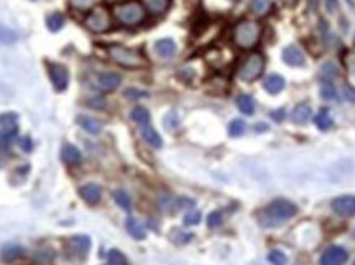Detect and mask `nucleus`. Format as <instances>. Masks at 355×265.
I'll return each instance as SVG.
<instances>
[{"label":"nucleus","mask_w":355,"mask_h":265,"mask_svg":"<svg viewBox=\"0 0 355 265\" xmlns=\"http://www.w3.org/2000/svg\"><path fill=\"white\" fill-rule=\"evenodd\" d=\"M112 17L122 27H138L146 20V9L138 0H125L112 7Z\"/></svg>","instance_id":"nucleus-1"},{"label":"nucleus","mask_w":355,"mask_h":265,"mask_svg":"<svg viewBox=\"0 0 355 265\" xmlns=\"http://www.w3.org/2000/svg\"><path fill=\"white\" fill-rule=\"evenodd\" d=\"M107 55L115 64L127 69H141L148 66V60L143 56V53L123 45H109Z\"/></svg>","instance_id":"nucleus-2"},{"label":"nucleus","mask_w":355,"mask_h":265,"mask_svg":"<svg viewBox=\"0 0 355 265\" xmlns=\"http://www.w3.org/2000/svg\"><path fill=\"white\" fill-rule=\"evenodd\" d=\"M260 38H262V25H260L258 22L244 19L239 23H235L234 32H232V40L239 48L242 50L255 48Z\"/></svg>","instance_id":"nucleus-3"},{"label":"nucleus","mask_w":355,"mask_h":265,"mask_svg":"<svg viewBox=\"0 0 355 265\" xmlns=\"http://www.w3.org/2000/svg\"><path fill=\"white\" fill-rule=\"evenodd\" d=\"M296 213H298V208L291 201H288V199H275L273 203H270L265 208L262 216H260V222L265 227H275L281 221L291 219Z\"/></svg>","instance_id":"nucleus-4"},{"label":"nucleus","mask_w":355,"mask_h":265,"mask_svg":"<svg viewBox=\"0 0 355 265\" xmlns=\"http://www.w3.org/2000/svg\"><path fill=\"white\" fill-rule=\"evenodd\" d=\"M263 69H265V56L262 53H252V55H248L242 61L237 76L244 82H253L263 74Z\"/></svg>","instance_id":"nucleus-5"},{"label":"nucleus","mask_w":355,"mask_h":265,"mask_svg":"<svg viewBox=\"0 0 355 265\" xmlns=\"http://www.w3.org/2000/svg\"><path fill=\"white\" fill-rule=\"evenodd\" d=\"M112 12L104 7V5H97L96 9H92L87 14L84 25L89 32L92 33H105L112 28Z\"/></svg>","instance_id":"nucleus-6"},{"label":"nucleus","mask_w":355,"mask_h":265,"mask_svg":"<svg viewBox=\"0 0 355 265\" xmlns=\"http://www.w3.org/2000/svg\"><path fill=\"white\" fill-rule=\"evenodd\" d=\"M91 249V239L87 235H73L66 240V250L68 255L73 258H84Z\"/></svg>","instance_id":"nucleus-7"},{"label":"nucleus","mask_w":355,"mask_h":265,"mask_svg":"<svg viewBox=\"0 0 355 265\" xmlns=\"http://www.w3.org/2000/svg\"><path fill=\"white\" fill-rule=\"evenodd\" d=\"M122 82V76L117 73H100L94 76L92 86L96 87L99 92H110L117 89Z\"/></svg>","instance_id":"nucleus-8"},{"label":"nucleus","mask_w":355,"mask_h":265,"mask_svg":"<svg viewBox=\"0 0 355 265\" xmlns=\"http://www.w3.org/2000/svg\"><path fill=\"white\" fill-rule=\"evenodd\" d=\"M48 76H50V81L53 82V86H55L56 91H64L68 87L69 71L66 66L58 64V63H50L48 64Z\"/></svg>","instance_id":"nucleus-9"},{"label":"nucleus","mask_w":355,"mask_h":265,"mask_svg":"<svg viewBox=\"0 0 355 265\" xmlns=\"http://www.w3.org/2000/svg\"><path fill=\"white\" fill-rule=\"evenodd\" d=\"M348 258V252L344 247L332 245L329 249H325V252L321 255V260L319 265H344Z\"/></svg>","instance_id":"nucleus-10"},{"label":"nucleus","mask_w":355,"mask_h":265,"mask_svg":"<svg viewBox=\"0 0 355 265\" xmlns=\"http://www.w3.org/2000/svg\"><path fill=\"white\" fill-rule=\"evenodd\" d=\"M332 209L335 214L352 217L355 216V196L353 194H345V196H339L332 201Z\"/></svg>","instance_id":"nucleus-11"},{"label":"nucleus","mask_w":355,"mask_h":265,"mask_svg":"<svg viewBox=\"0 0 355 265\" xmlns=\"http://www.w3.org/2000/svg\"><path fill=\"white\" fill-rule=\"evenodd\" d=\"M283 61L289 66H294V68H299V66H304V55L296 45H288L285 50H283Z\"/></svg>","instance_id":"nucleus-12"},{"label":"nucleus","mask_w":355,"mask_h":265,"mask_svg":"<svg viewBox=\"0 0 355 265\" xmlns=\"http://www.w3.org/2000/svg\"><path fill=\"white\" fill-rule=\"evenodd\" d=\"M79 194H81V198L84 199V201L89 206H96L100 201V194H102V191H100V186L99 185L87 183L84 186H81Z\"/></svg>","instance_id":"nucleus-13"},{"label":"nucleus","mask_w":355,"mask_h":265,"mask_svg":"<svg viewBox=\"0 0 355 265\" xmlns=\"http://www.w3.org/2000/svg\"><path fill=\"white\" fill-rule=\"evenodd\" d=\"M76 122H78L79 125H81L82 128H84L86 132L92 134V135L100 134V132H102V128H104V123L100 122L99 119H96V117L84 115V114L78 115V119H76Z\"/></svg>","instance_id":"nucleus-14"},{"label":"nucleus","mask_w":355,"mask_h":265,"mask_svg":"<svg viewBox=\"0 0 355 265\" xmlns=\"http://www.w3.org/2000/svg\"><path fill=\"white\" fill-rule=\"evenodd\" d=\"M61 158L63 162L66 165H79L82 160V155H81V150L78 147L71 145V144H64L63 149H61Z\"/></svg>","instance_id":"nucleus-15"},{"label":"nucleus","mask_w":355,"mask_h":265,"mask_svg":"<svg viewBox=\"0 0 355 265\" xmlns=\"http://www.w3.org/2000/svg\"><path fill=\"white\" fill-rule=\"evenodd\" d=\"M140 130H141V137H143V140L148 145L153 147V149H161L163 140H161V137H159V134L151 127V123L150 125L140 127Z\"/></svg>","instance_id":"nucleus-16"},{"label":"nucleus","mask_w":355,"mask_h":265,"mask_svg":"<svg viewBox=\"0 0 355 265\" xmlns=\"http://www.w3.org/2000/svg\"><path fill=\"white\" fill-rule=\"evenodd\" d=\"M125 226H127V231L128 234L132 235L133 239L137 240H143L146 237V231H145V226L141 224L138 219H135L133 216H128L127 221H125Z\"/></svg>","instance_id":"nucleus-17"},{"label":"nucleus","mask_w":355,"mask_h":265,"mask_svg":"<svg viewBox=\"0 0 355 265\" xmlns=\"http://www.w3.org/2000/svg\"><path fill=\"white\" fill-rule=\"evenodd\" d=\"M263 87L270 94H278L280 91H283V87H285V78L280 74L266 76V79L263 81Z\"/></svg>","instance_id":"nucleus-18"},{"label":"nucleus","mask_w":355,"mask_h":265,"mask_svg":"<svg viewBox=\"0 0 355 265\" xmlns=\"http://www.w3.org/2000/svg\"><path fill=\"white\" fill-rule=\"evenodd\" d=\"M155 51L161 58H171L176 53V43L171 38L158 40L155 43Z\"/></svg>","instance_id":"nucleus-19"},{"label":"nucleus","mask_w":355,"mask_h":265,"mask_svg":"<svg viewBox=\"0 0 355 265\" xmlns=\"http://www.w3.org/2000/svg\"><path fill=\"white\" fill-rule=\"evenodd\" d=\"M311 107H309V104H304V102H301L298 104L296 107L293 109V112H291V119L293 122L296 123H306L307 120L311 119Z\"/></svg>","instance_id":"nucleus-20"},{"label":"nucleus","mask_w":355,"mask_h":265,"mask_svg":"<svg viewBox=\"0 0 355 265\" xmlns=\"http://www.w3.org/2000/svg\"><path fill=\"white\" fill-rule=\"evenodd\" d=\"M143 7L153 15H161L169 9V0H143Z\"/></svg>","instance_id":"nucleus-21"},{"label":"nucleus","mask_w":355,"mask_h":265,"mask_svg":"<svg viewBox=\"0 0 355 265\" xmlns=\"http://www.w3.org/2000/svg\"><path fill=\"white\" fill-rule=\"evenodd\" d=\"M237 107H239V110L242 114H245V115H252L253 112H255V101L248 96V94H240L239 97H237Z\"/></svg>","instance_id":"nucleus-22"},{"label":"nucleus","mask_w":355,"mask_h":265,"mask_svg":"<svg viewBox=\"0 0 355 265\" xmlns=\"http://www.w3.org/2000/svg\"><path fill=\"white\" fill-rule=\"evenodd\" d=\"M23 255H25V249L17 244H10L7 247H4V250H2V258L5 262H14Z\"/></svg>","instance_id":"nucleus-23"},{"label":"nucleus","mask_w":355,"mask_h":265,"mask_svg":"<svg viewBox=\"0 0 355 265\" xmlns=\"http://www.w3.org/2000/svg\"><path fill=\"white\" fill-rule=\"evenodd\" d=\"M130 117H132V120L137 123L140 127H145V125H150V120H151V115L148 112V109L145 107H135L132 112H130Z\"/></svg>","instance_id":"nucleus-24"},{"label":"nucleus","mask_w":355,"mask_h":265,"mask_svg":"<svg viewBox=\"0 0 355 265\" xmlns=\"http://www.w3.org/2000/svg\"><path fill=\"white\" fill-rule=\"evenodd\" d=\"M271 7H273V2H271V0H250L252 12H253V14L260 15V17L270 14Z\"/></svg>","instance_id":"nucleus-25"},{"label":"nucleus","mask_w":355,"mask_h":265,"mask_svg":"<svg viewBox=\"0 0 355 265\" xmlns=\"http://www.w3.org/2000/svg\"><path fill=\"white\" fill-rule=\"evenodd\" d=\"M17 122H19V115L14 112H7L0 115V127H2L4 130H19Z\"/></svg>","instance_id":"nucleus-26"},{"label":"nucleus","mask_w":355,"mask_h":265,"mask_svg":"<svg viewBox=\"0 0 355 265\" xmlns=\"http://www.w3.org/2000/svg\"><path fill=\"white\" fill-rule=\"evenodd\" d=\"M314 123L317 128H321V130H327L329 127H332V117H330L329 110L327 109L319 110L316 119H314Z\"/></svg>","instance_id":"nucleus-27"},{"label":"nucleus","mask_w":355,"mask_h":265,"mask_svg":"<svg viewBox=\"0 0 355 265\" xmlns=\"http://www.w3.org/2000/svg\"><path fill=\"white\" fill-rule=\"evenodd\" d=\"M100 0H69V5L74 10L79 12H91L92 9H96Z\"/></svg>","instance_id":"nucleus-28"},{"label":"nucleus","mask_w":355,"mask_h":265,"mask_svg":"<svg viewBox=\"0 0 355 265\" xmlns=\"http://www.w3.org/2000/svg\"><path fill=\"white\" fill-rule=\"evenodd\" d=\"M114 199H115V203L120 206L122 209H125V211H130L132 209V199H130L128 196V193H125L123 190H117L114 191Z\"/></svg>","instance_id":"nucleus-29"},{"label":"nucleus","mask_w":355,"mask_h":265,"mask_svg":"<svg viewBox=\"0 0 355 265\" xmlns=\"http://www.w3.org/2000/svg\"><path fill=\"white\" fill-rule=\"evenodd\" d=\"M64 25V15L61 14H51L48 15V19H46V27L50 28L51 32H58V30H61Z\"/></svg>","instance_id":"nucleus-30"},{"label":"nucleus","mask_w":355,"mask_h":265,"mask_svg":"<svg viewBox=\"0 0 355 265\" xmlns=\"http://www.w3.org/2000/svg\"><path fill=\"white\" fill-rule=\"evenodd\" d=\"M17 134H19V130H0V150H5V149H9V147L12 145V142L17 139Z\"/></svg>","instance_id":"nucleus-31"},{"label":"nucleus","mask_w":355,"mask_h":265,"mask_svg":"<svg viewBox=\"0 0 355 265\" xmlns=\"http://www.w3.org/2000/svg\"><path fill=\"white\" fill-rule=\"evenodd\" d=\"M245 122L242 120V119H234L232 122L229 123V134H230V137H240V135H244L245 134Z\"/></svg>","instance_id":"nucleus-32"},{"label":"nucleus","mask_w":355,"mask_h":265,"mask_svg":"<svg viewBox=\"0 0 355 265\" xmlns=\"http://www.w3.org/2000/svg\"><path fill=\"white\" fill-rule=\"evenodd\" d=\"M107 260H109V265H127V258L125 255L122 254L120 250H110L109 255H107Z\"/></svg>","instance_id":"nucleus-33"},{"label":"nucleus","mask_w":355,"mask_h":265,"mask_svg":"<svg viewBox=\"0 0 355 265\" xmlns=\"http://www.w3.org/2000/svg\"><path fill=\"white\" fill-rule=\"evenodd\" d=\"M321 96H322V99H325V101H335L337 99L335 87L330 84V82H325V84H322V87H321Z\"/></svg>","instance_id":"nucleus-34"},{"label":"nucleus","mask_w":355,"mask_h":265,"mask_svg":"<svg viewBox=\"0 0 355 265\" xmlns=\"http://www.w3.org/2000/svg\"><path fill=\"white\" fill-rule=\"evenodd\" d=\"M17 40V33L12 32L10 28L0 25V43H14Z\"/></svg>","instance_id":"nucleus-35"},{"label":"nucleus","mask_w":355,"mask_h":265,"mask_svg":"<svg viewBox=\"0 0 355 265\" xmlns=\"http://www.w3.org/2000/svg\"><path fill=\"white\" fill-rule=\"evenodd\" d=\"M268 260H270L271 263H273V265H286V263H288L286 255L283 254V252H280V250H273V252H270Z\"/></svg>","instance_id":"nucleus-36"},{"label":"nucleus","mask_w":355,"mask_h":265,"mask_svg":"<svg viewBox=\"0 0 355 265\" xmlns=\"http://www.w3.org/2000/svg\"><path fill=\"white\" fill-rule=\"evenodd\" d=\"M201 211H191V213H188L185 216V219H183V222H185V226H196L201 222Z\"/></svg>","instance_id":"nucleus-37"},{"label":"nucleus","mask_w":355,"mask_h":265,"mask_svg":"<svg viewBox=\"0 0 355 265\" xmlns=\"http://www.w3.org/2000/svg\"><path fill=\"white\" fill-rule=\"evenodd\" d=\"M207 224L209 227H219L222 224V213L221 211H214V213H211L207 216Z\"/></svg>","instance_id":"nucleus-38"},{"label":"nucleus","mask_w":355,"mask_h":265,"mask_svg":"<svg viewBox=\"0 0 355 265\" xmlns=\"http://www.w3.org/2000/svg\"><path fill=\"white\" fill-rule=\"evenodd\" d=\"M125 97L127 99H141V97H146L148 92L146 91H141V89H135V87H128L125 89Z\"/></svg>","instance_id":"nucleus-39"},{"label":"nucleus","mask_w":355,"mask_h":265,"mask_svg":"<svg viewBox=\"0 0 355 265\" xmlns=\"http://www.w3.org/2000/svg\"><path fill=\"white\" fill-rule=\"evenodd\" d=\"M344 97L347 99L348 102L355 104V87H352V86H345V87H344Z\"/></svg>","instance_id":"nucleus-40"},{"label":"nucleus","mask_w":355,"mask_h":265,"mask_svg":"<svg viewBox=\"0 0 355 265\" xmlns=\"http://www.w3.org/2000/svg\"><path fill=\"white\" fill-rule=\"evenodd\" d=\"M176 203H177V208H193L194 206V201L191 198H177Z\"/></svg>","instance_id":"nucleus-41"},{"label":"nucleus","mask_w":355,"mask_h":265,"mask_svg":"<svg viewBox=\"0 0 355 265\" xmlns=\"http://www.w3.org/2000/svg\"><path fill=\"white\" fill-rule=\"evenodd\" d=\"M20 145H22V150H25V152H32V147H33V144H32V140H30V137H25L20 142Z\"/></svg>","instance_id":"nucleus-42"},{"label":"nucleus","mask_w":355,"mask_h":265,"mask_svg":"<svg viewBox=\"0 0 355 265\" xmlns=\"http://www.w3.org/2000/svg\"><path fill=\"white\" fill-rule=\"evenodd\" d=\"M337 0H325V7H327V10L329 12H334V10H337Z\"/></svg>","instance_id":"nucleus-43"},{"label":"nucleus","mask_w":355,"mask_h":265,"mask_svg":"<svg viewBox=\"0 0 355 265\" xmlns=\"http://www.w3.org/2000/svg\"><path fill=\"white\" fill-rule=\"evenodd\" d=\"M283 115H285V110H280V112H271V117H273V119L276 120V122H280V120H283Z\"/></svg>","instance_id":"nucleus-44"},{"label":"nucleus","mask_w":355,"mask_h":265,"mask_svg":"<svg viewBox=\"0 0 355 265\" xmlns=\"http://www.w3.org/2000/svg\"><path fill=\"white\" fill-rule=\"evenodd\" d=\"M283 4H286V5H291V4H294V0H281Z\"/></svg>","instance_id":"nucleus-45"},{"label":"nucleus","mask_w":355,"mask_h":265,"mask_svg":"<svg viewBox=\"0 0 355 265\" xmlns=\"http://www.w3.org/2000/svg\"><path fill=\"white\" fill-rule=\"evenodd\" d=\"M353 265H355V262H353Z\"/></svg>","instance_id":"nucleus-46"}]
</instances>
